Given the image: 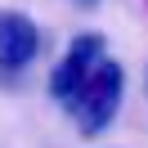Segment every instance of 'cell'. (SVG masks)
Listing matches in <instances>:
<instances>
[{
  "mask_svg": "<svg viewBox=\"0 0 148 148\" xmlns=\"http://www.w3.org/2000/svg\"><path fill=\"white\" fill-rule=\"evenodd\" d=\"M121 94H126V72H121L117 58L103 54L99 63L85 72V81L72 90V99H67L63 108L72 112L76 130H81L85 139H94L99 130L112 126V117H117V108H121Z\"/></svg>",
  "mask_w": 148,
  "mask_h": 148,
  "instance_id": "cell-1",
  "label": "cell"
},
{
  "mask_svg": "<svg viewBox=\"0 0 148 148\" xmlns=\"http://www.w3.org/2000/svg\"><path fill=\"white\" fill-rule=\"evenodd\" d=\"M108 54V40L99 36V32H81V36H72V45H67V54L58 58V67L49 72V99L54 103H67L72 99V90L85 81V72H90L99 58Z\"/></svg>",
  "mask_w": 148,
  "mask_h": 148,
  "instance_id": "cell-2",
  "label": "cell"
},
{
  "mask_svg": "<svg viewBox=\"0 0 148 148\" xmlns=\"http://www.w3.org/2000/svg\"><path fill=\"white\" fill-rule=\"evenodd\" d=\"M40 54V27L18 9H0V76H14Z\"/></svg>",
  "mask_w": 148,
  "mask_h": 148,
  "instance_id": "cell-3",
  "label": "cell"
},
{
  "mask_svg": "<svg viewBox=\"0 0 148 148\" xmlns=\"http://www.w3.org/2000/svg\"><path fill=\"white\" fill-rule=\"evenodd\" d=\"M76 9H94V5H99V0H72Z\"/></svg>",
  "mask_w": 148,
  "mask_h": 148,
  "instance_id": "cell-4",
  "label": "cell"
},
{
  "mask_svg": "<svg viewBox=\"0 0 148 148\" xmlns=\"http://www.w3.org/2000/svg\"><path fill=\"white\" fill-rule=\"evenodd\" d=\"M144 90H148V67H144Z\"/></svg>",
  "mask_w": 148,
  "mask_h": 148,
  "instance_id": "cell-5",
  "label": "cell"
}]
</instances>
